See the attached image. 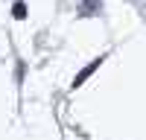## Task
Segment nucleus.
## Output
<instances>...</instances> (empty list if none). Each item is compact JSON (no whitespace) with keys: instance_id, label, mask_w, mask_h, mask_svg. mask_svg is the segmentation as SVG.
<instances>
[{"instance_id":"1","label":"nucleus","mask_w":146,"mask_h":140,"mask_svg":"<svg viewBox=\"0 0 146 140\" xmlns=\"http://www.w3.org/2000/svg\"><path fill=\"white\" fill-rule=\"evenodd\" d=\"M100 64H102V58H94V61H91L88 67H85V70H82V73L76 76V79H73V88H76V85H82V82H85V79H88V76H94V70H100Z\"/></svg>"},{"instance_id":"2","label":"nucleus","mask_w":146,"mask_h":140,"mask_svg":"<svg viewBox=\"0 0 146 140\" xmlns=\"http://www.w3.org/2000/svg\"><path fill=\"white\" fill-rule=\"evenodd\" d=\"M12 18H15V20H23V18H27V3H23V0H18V3L12 6Z\"/></svg>"},{"instance_id":"3","label":"nucleus","mask_w":146,"mask_h":140,"mask_svg":"<svg viewBox=\"0 0 146 140\" xmlns=\"http://www.w3.org/2000/svg\"><path fill=\"white\" fill-rule=\"evenodd\" d=\"M94 6H96V0H85V9L82 12H94Z\"/></svg>"}]
</instances>
